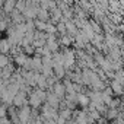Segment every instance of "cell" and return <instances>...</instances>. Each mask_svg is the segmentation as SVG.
<instances>
[{
  "label": "cell",
  "mask_w": 124,
  "mask_h": 124,
  "mask_svg": "<svg viewBox=\"0 0 124 124\" xmlns=\"http://www.w3.org/2000/svg\"><path fill=\"white\" fill-rule=\"evenodd\" d=\"M13 101H15V104H16V105H21V104H23V101H25V96H23V93H18V95H15Z\"/></svg>",
  "instance_id": "1"
},
{
  "label": "cell",
  "mask_w": 124,
  "mask_h": 124,
  "mask_svg": "<svg viewBox=\"0 0 124 124\" xmlns=\"http://www.w3.org/2000/svg\"><path fill=\"white\" fill-rule=\"evenodd\" d=\"M28 115H29V109H28V108H23V109L21 111V118H22V121H26Z\"/></svg>",
  "instance_id": "2"
},
{
  "label": "cell",
  "mask_w": 124,
  "mask_h": 124,
  "mask_svg": "<svg viewBox=\"0 0 124 124\" xmlns=\"http://www.w3.org/2000/svg\"><path fill=\"white\" fill-rule=\"evenodd\" d=\"M55 92H57L58 96H61V95L64 93V88L61 86V85H55Z\"/></svg>",
  "instance_id": "3"
},
{
  "label": "cell",
  "mask_w": 124,
  "mask_h": 124,
  "mask_svg": "<svg viewBox=\"0 0 124 124\" xmlns=\"http://www.w3.org/2000/svg\"><path fill=\"white\" fill-rule=\"evenodd\" d=\"M8 66V58L6 57H0V67Z\"/></svg>",
  "instance_id": "4"
},
{
  "label": "cell",
  "mask_w": 124,
  "mask_h": 124,
  "mask_svg": "<svg viewBox=\"0 0 124 124\" xmlns=\"http://www.w3.org/2000/svg\"><path fill=\"white\" fill-rule=\"evenodd\" d=\"M5 115V109L3 108H0V117H3Z\"/></svg>",
  "instance_id": "5"
},
{
  "label": "cell",
  "mask_w": 124,
  "mask_h": 124,
  "mask_svg": "<svg viewBox=\"0 0 124 124\" xmlns=\"http://www.w3.org/2000/svg\"><path fill=\"white\" fill-rule=\"evenodd\" d=\"M37 124H41V123H37Z\"/></svg>",
  "instance_id": "6"
}]
</instances>
